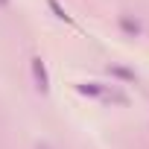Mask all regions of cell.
<instances>
[{
	"label": "cell",
	"mask_w": 149,
	"mask_h": 149,
	"mask_svg": "<svg viewBox=\"0 0 149 149\" xmlns=\"http://www.w3.org/2000/svg\"><path fill=\"white\" fill-rule=\"evenodd\" d=\"M76 91H79L82 97H97V100H105V94H108V88L100 85V82H79Z\"/></svg>",
	"instance_id": "obj_2"
},
{
	"label": "cell",
	"mask_w": 149,
	"mask_h": 149,
	"mask_svg": "<svg viewBox=\"0 0 149 149\" xmlns=\"http://www.w3.org/2000/svg\"><path fill=\"white\" fill-rule=\"evenodd\" d=\"M47 6H50V12L58 18V21H64V24H70V15H67V9L58 3V0H47Z\"/></svg>",
	"instance_id": "obj_5"
},
{
	"label": "cell",
	"mask_w": 149,
	"mask_h": 149,
	"mask_svg": "<svg viewBox=\"0 0 149 149\" xmlns=\"http://www.w3.org/2000/svg\"><path fill=\"white\" fill-rule=\"evenodd\" d=\"M120 29H123L129 38H137V35L143 32L140 21H137V18H132V15H120Z\"/></svg>",
	"instance_id": "obj_4"
},
{
	"label": "cell",
	"mask_w": 149,
	"mask_h": 149,
	"mask_svg": "<svg viewBox=\"0 0 149 149\" xmlns=\"http://www.w3.org/2000/svg\"><path fill=\"white\" fill-rule=\"evenodd\" d=\"M9 3H12V0H0V6H9Z\"/></svg>",
	"instance_id": "obj_6"
},
{
	"label": "cell",
	"mask_w": 149,
	"mask_h": 149,
	"mask_svg": "<svg viewBox=\"0 0 149 149\" xmlns=\"http://www.w3.org/2000/svg\"><path fill=\"white\" fill-rule=\"evenodd\" d=\"M29 67H32V82H35L38 94H47V91H50V73H47V64H44V58H41V56H32Z\"/></svg>",
	"instance_id": "obj_1"
},
{
	"label": "cell",
	"mask_w": 149,
	"mask_h": 149,
	"mask_svg": "<svg viewBox=\"0 0 149 149\" xmlns=\"http://www.w3.org/2000/svg\"><path fill=\"white\" fill-rule=\"evenodd\" d=\"M108 73H111L114 79L129 82V85H134V82H137V73H134L132 67H126V64H108Z\"/></svg>",
	"instance_id": "obj_3"
}]
</instances>
